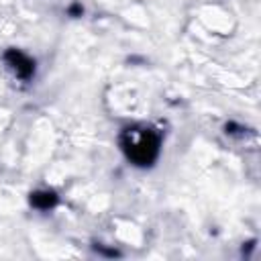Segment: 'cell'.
Returning a JSON list of instances; mask_svg holds the SVG:
<instances>
[{
  "instance_id": "6da1fadb",
  "label": "cell",
  "mask_w": 261,
  "mask_h": 261,
  "mask_svg": "<svg viewBox=\"0 0 261 261\" xmlns=\"http://www.w3.org/2000/svg\"><path fill=\"white\" fill-rule=\"evenodd\" d=\"M128 149H130V155H133L135 161L149 163L157 153V139L151 133H139V135L133 133Z\"/></svg>"
},
{
  "instance_id": "7a4b0ae2",
  "label": "cell",
  "mask_w": 261,
  "mask_h": 261,
  "mask_svg": "<svg viewBox=\"0 0 261 261\" xmlns=\"http://www.w3.org/2000/svg\"><path fill=\"white\" fill-rule=\"evenodd\" d=\"M53 194H35L33 196V202L35 204H39V206H49V204H53Z\"/></svg>"
}]
</instances>
